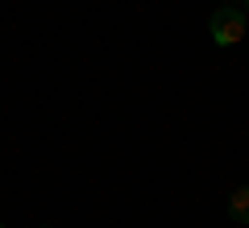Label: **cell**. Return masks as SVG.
I'll use <instances>...</instances> for the list:
<instances>
[{
	"mask_svg": "<svg viewBox=\"0 0 249 228\" xmlns=\"http://www.w3.org/2000/svg\"><path fill=\"white\" fill-rule=\"evenodd\" d=\"M208 34H212L216 46H237L245 37V13L232 9V4H220L212 13V21H208Z\"/></svg>",
	"mask_w": 249,
	"mask_h": 228,
	"instance_id": "obj_1",
	"label": "cell"
},
{
	"mask_svg": "<svg viewBox=\"0 0 249 228\" xmlns=\"http://www.w3.org/2000/svg\"><path fill=\"white\" fill-rule=\"evenodd\" d=\"M229 216L237 220V224H249V187H237V191L229 195Z\"/></svg>",
	"mask_w": 249,
	"mask_h": 228,
	"instance_id": "obj_2",
	"label": "cell"
},
{
	"mask_svg": "<svg viewBox=\"0 0 249 228\" xmlns=\"http://www.w3.org/2000/svg\"><path fill=\"white\" fill-rule=\"evenodd\" d=\"M245 9H249V0H245Z\"/></svg>",
	"mask_w": 249,
	"mask_h": 228,
	"instance_id": "obj_3",
	"label": "cell"
},
{
	"mask_svg": "<svg viewBox=\"0 0 249 228\" xmlns=\"http://www.w3.org/2000/svg\"><path fill=\"white\" fill-rule=\"evenodd\" d=\"M0 228H4V224H0Z\"/></svg>",
	"mask_w": 249,
	"mask_h": 228,
	"instance_id": "obj_4",
	"label": "cell"
}]
</instances>
